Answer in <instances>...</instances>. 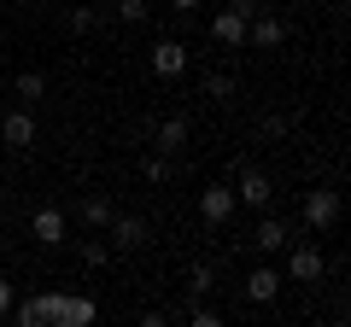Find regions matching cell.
Wrapping results in <instances>:
<instances>
[{"label":"cell","mask_w":351,"mask_h":327,"mask_svg":"<svg viewBox=\"0 0 351 327\" xmlns=\"http://www.w3.org/2000/svg\"><path fill=\"white\" fill-rule=\"evenodd\" d=\"M106 257H112V246H106V239H82V263H88V269H100Z\"/></svg>","instance_id":"19"},{"label":"cell","mask_w":351,"mask_h":327,"mask_svg":"<svg viewBox=\"0 0 351 327\" xmlns=\"http://www.w3.org/2000/svg\"><path fill=\"white\" fill-rule=\"evenodd\" d=\"M269 176H263V170H240V187H234V205H252V211H263V205H269Z\"/></svg>","instance_id":"6"},{"label":"cell","mask_w":351,"mask_h":327,"mask_svg":"<svg viewBox=\"0 0 351 327\" xmlns=\"http://www.w3.org/2000/svg\"><path fill=\"white\" fill-rule=\"evenodd\" d=\"M211 287H217V269H211V263H193V269H188V298L205 304V298H211Z\"/></svg>","instance_id":"15"},{"label":"cell","mask_w":351,"mask_h":327,"mask_svg":"<svg viewBox=\"0 0 351 327\" xmlns=\"http://www.w3.org/2000/svg\"><path fill=\"white\" fill-rule=\"evenodd\" d=\"M29 228H36V239H41V246H59V239H64V211L41 205V211H36V222H29Z\"/></svg>","instance_id":"11"},{"label":"cell","mask_w":351,"mask_h":327,"mask_svg":"<svg viewBox=\"0 0 351 327\" xmlns=\"http://www.w3.org/2000/svg\"><path fill=\"white\" fill-rule=\"evenodd\" d=\"M71 24H76V29H94V24H100V12H94V6H76Z\"/></svg>","instance_id":"22"},{"label":"cell","mask_w":351,"mask_h":327,"mask_svg":"<svg viewBox=\"0 0 351 327\" xmlns=\"http://www.w3.org/2000/svg\"><path fill=\"white\" fill-rule=\"evenodd\" d=\"M205 94H211V100H234V76H205Z\"/></svg>","instance_id":"18"},{"label":"cell","mask_w":351,"mask_h":327,"mask_svg":"<svg viewBox=\"0 0 351 327\" xmlns=\"http://www.w3.org/2000/svg\"><path fill=\"white\" fill-rule=\"evenodd\" d=\"M12 315H18V327H94V315H100V304L88 298H76V292H36V298H24V304H12Z\"/></svg>","instance_id":"1"},{"label":"cell","mask_w":351,"mask_h":327,"mask_svg":"<svg viewBox=\"0 0 351 327\" xmlns=\"http://www.w3.org/2000/svg\"><path fill=\"white\" fill-rule=\"evenodd\" d=\"M188 327H223V315H217L211 304H199V310H193V322H188Z\"/></svg>","instance_id":"21"},{"label":"cell","mask_w":351,"mask_h":327,"mask_svg":"<svg viewBox=\"0 0 351 327\" xmlns=\"http://www.w3.org/2000/svg\"><path fill=\"white\" fill-rule=\"evenodd\" d=\"M147 246V222L141 216H112V252H141Z\"/></svg>","instance_id":"8"},{"label":"cell","mask_w":351,"mask_h":327,"mask_svg":"<svg viewBox=\"0 0 351 327\" xmlns=\"http://www.w3.org/2000/svg\"><path fill=\"white\" fill-rule=\"evenodd\" d=\"M135 327H170V315H158V310H147V315H141Z\"/></svg>","instance_id":"26"},{"label":"cell","mask_w":351,"mask_h":327,"mask_svg":"<svg viewBox=\"0 0 351 327\" xmlns=\"http://www.w3.org/2000/svg\"><path fill=\"white\" fill-rule=\"evenodd\" d=\"M252 246H258L263 257H276V252H287V246H293V228L276 222V216H263V222L252 228Z\"/></svg>","instance_id":"5"},{"label":"cell","mask_w":351,"mask_h":327,"mask_svg":"<svg viewBox=\"0 0 351 327\" xmlns=\"http://www.w3.org/2000/svg\"><path fill=\"white\" fill-rule=\"evenodd\" d=\"M276 292H281V275H276V269H252V275H246V298H252V304H269Z\"/></svg>","instance_id":"12"},{"label":"cell","mask_w":351,"mask_h":327,"mask_svg":"<svg viewBox=\"0 0 351 327\" xmlns=\"http://www.w3.org/2000/svg\"><path fill=\"white\" fill-rule=\"evenodd\" d=\"M281 36H287L281 18H252V24H246V41H252V47H281Z\"/></svg>","instance_id":"13"},{"label":"cell","mask_w":351,"mask_h":327,"mask_svg":"<svg viewBox=\"0 0 351 327\" xmlns=\"http://www.w3.org/2000/svg\"><path fill=\"white\" fill-rule=\"evenodd\" d=\"M18 6H41V0H18Z\"/></svg>","instance_id":"29"},{"label":"cell","mask_w":351,"mask_h":327,"mask_svg":"<svg viewBox=\"0 0 351 327\" xmlns=\"http://www.w3.org/2000/svg\"><path fill=\"white\" fill-rule=\"evenodd\" d=\"M199 216H205L211 228H223L228 216H234V187H223V181H217V187H205V193H199Z\"/></svg>","instance_id":"4"},{"label":"cell","mask_w":351,"mask_h":327,"mask_svg":"<svg viewBox=\"0 0 351 327\" xmlns=\"http://www.w3.org/2000/svg\"><path fill=\"white\" fill-rule=\"evenodd\" d=\"M117 18H123V24H141V18H147V0H117Z\"/></svg>","instance_id":"20"},{"label":"cell","mask_w":351,"mask_h":327,"mask_svg":"<svg viewBox=\"0 0 351 327\" xmlns=\"http://www.w3.org/2000/svg\"><path fill=\"white\" fill-rule=\"evenodd\" d=\"M304 222H311L316 234L334 228V222H339V193H334V187H311V193H304Z\"/></svg>","instance_id":"2"},{"label":"cell","mask_w":351,"mask_h":327,"mask_svg":"<svg viewBox=\"0 0 351 327\" xmlns=\"http://www.w3.org/2000/svg\"><path fill=\"white\" fill-rule=\"evenodd\" d=\"M112 199H100V193H94V199H82V228H112Z\"/></svg>","instance_id":"16"},{"label":"cell","mask_w":351,"mask_h":327,"mask_svg":"<svg viewBox=\"0 0 351 327\" xmlns=\"http://www.w3.org/2000/svg\"><path fill=\"white\" fill-rule=\"evenodd\" d=\"M164 176H170V158H158V152H152V158H147V181H164Z\"/></svg>","instance_id":"23"},{"label":"cell","mask_w":351,"mask_h":327,"mask_svg":"<svg viewBox=\"0 0 351 327\" xmlns=\"http://www.w3.org/2000/svg\"><path fill=\"white\" fill-rule=\"evenodd\" d=\"M0 140H6V146H36V117H29V112L0 117Z\"/></svg>","instance_id":"10"},{"label":"cell","mask_w":351,"mask_h":327,"mask_svg":"<svg viewBox=\"0 0 351 327\" xmlns=\"http://www.w3.org/2000/svg\"><path fill=\"white\" fill-rule=\"evenodd\" d=\"M170 6H176V12H193V6H199V0H170Z\"/></svg>","instance_id":"28"},{"label":"cell","mask_w":351,"mask_h":327,"mask_svg":"<svg viewBox=\"0 0 351 327\" xmlns=\"http://www.w3.org/2000/svg\"><path fill=\"white\" fill-rule=\"evenodd\" d=\"M182 146H188V123H182V117H170V123H158V158H176Z\"/></svg>","instance_id":"14"},{"label":"cell","mask_w":351,"mask_h":327,"mask_svg":"<svg viewBox=\"0 0 351 327\" xmlns=\"http://www.w3.org/2000/svg\"><path fill=\"white\" fill-rule=\"evenodd\" d=\"M287 135V117H263V140H281Z\"/></svg>","instance_id":"25"},{"label":"cell","mask_w":351,"mask_h":327,"mask_svg":"<svg viewBox=\"0 0 351 327\" xmlns=\"http://www.w3.org/2000/svg\"><path fill=\"white\" fill-rule=\"evenodd\" d=\"M228 6H234L240 18H258V0H228Z\"/></svg>","instance_id":"27"},{"label":"cell","mask_w":351,"mask_h":327,"mask_svg":"<svg viewBox=\"0 0 351 327\" xmlns=\"http://www.w3.org/2000/svg\"><path fill=\"white\" fill-rule=\"evenodd\" d=\"M41 94H47V82H41V70H24V76H18V100H29V105H36Z\"/></svg>","instance_id":"17"},{"label":"cell","mask_w":351,"mask_h":327,"mask_svg":"<svg viewBox=\"0 0 351 327\" xmlns=\"http://www.w3.org/2000/svg\"><path fill=\"white\" fill-rule=\"evenodd\" d=\"M246 24H252V18H240L234 6H223V12L211 18V36L223 41V47H246Z\"/></svg>","instance_id":"9"},{"label":"cell","mask_w":351,"mask_h":327,"mask_svg":"<svg viewBox=\"0 0 351 327\" xmlns=\"http://www.w3.org/2000/svg\"><path fill=\"white\" fill-rule=\"evenodd\" d=\"M12 304H18V292H12V280L0 275V315H12Z\"/></svg>","instance_id":"24"},{"label":"cell","mask_w":351,"mask_h":327,"mask_svg":"<svg viewBox=\"0 0 351 327\" xmlns=\"http://www.w3.org/2000/svg\"><path fill=\"white\" fill-rule=\"evenodd\" d=\"M322 252H316V246H311V239H299V246H293V252H287V280H322Z\"/></svg>","instance_id":"3"},{"label":"cell","mask_w":351,"mask_h":327,"mask_svg":"<svg viewBox=\"0 0 351 327\" xmlns=\"http://www.w3.org/2000/svg\"><path fill=\"white\" fill-rule=\"evenodd\" d=\"M182 70H188V47H182V41H158V47H152V76L170 82V76H182Z\"/></svg>","instance_id":"7"}]
</instances>
